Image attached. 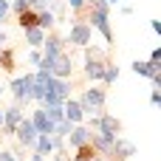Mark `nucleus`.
<instances>
[{
  "instance_id": "1",
  "label": "nucleus",
  "mask_w": 161,
  "mask_h": 161,
  "mask_svg": "<svg viewBox=\"0 0 161 161\" xmlns=\"http://www.w3.org/2000/svg\"><path fill=\"white\" fill-rule=\"evenodd\" d=\"M85 116H99L105 113V102H108V91L105 88H85V93L76 99Z\"/></svg>"
},
{
  "instance_id": "2",
  "label": "nucleus",
  "mask_w": 161,
  "mask_h": 161,
  "mask_svg": "<svg viewBox=\"0 0 161 161\" xmlns=\"http://www.w3.org/2000/svg\"><path fill=\"white\" fill-rule=\"evenodd\" d=\"M65 99H71V85H68V79H54V76H48V82H45V96H42L40 108L62 105Z\"/></svg>"
},
{
  "instance_id": "3",
  "label": "nucleus",
  "mask_w": 161,
  "mask_h": 161,
  "mask_svg": "<svg viewBox=\"0 0 161 161\" xmlns=\"http://www.w3.org/2000/svg\"><path fill=\"white\" fill-rule=\"evenodd\" d=\"M110 65V59L105 57V51H99V48H85V76L88 79H93V82H102V74H105V68Z\"/></svg>"
},
{
  "instance_id": "4",
  "label": "nucleus",
  "mask_w": 161,
  "mask_h": 161,
  "mask_svg": "<svg viewBox=\"0 0 161 161\" xmlns=\"http://www.w3.org/2000/svg\"><path fill=\"white\" fill-rule=\"evenodd\" d=\"M91 37H93V28L85 23V20H74L71 23V28H68V37H65V45L71 42V45H76V48H88L91 45Z\"/></svg>"
},
{
  "instance_id": "5",
  "label": "nucleus",
  "mask_w": 161,
  "mask_h": 161,
  "mask_svg": "<svg viewBox=\"0 0 161 161\" xmlns=\"http://www.w3.org/2000/svg\"><path fill=\"white\" fill-rule=\"evenodd\" d=\"M31 85H34L31 74L11 79V96H14V105H20V108H23V105H28V102H31Z\"/></svg>"
},
{
  "instance_id": "6",
  "label": "nucleus",
  "mask_w": 161,
  "mask_h": 161,
  "mask_svg": "<svg viewBox=\"0 0 161 161\" xmlns=\"http://www.w3.org/2000/svg\"><path fill=\"white\" fill-rule=\"evenodd\" d=\"M96 133L99 136H105V139H119L122 136V122L113 116V113H99V127H96Z\"/></svg>"
},
{
  "instance_id": "7",
  "label": "nucleus",
  "mask_w": 161,
  "mask_h": 161,
  "mask_svg": "<svg viewBox=\"0 0 161 161\" xmlns=\"http://www.w3.org/2000/svg\"><path fill=\"white\" fill-rule=\"evenodd\" d=\"M65 51V37L59 31H45V40H42V57H59Z\"/></svg>"
},
{
  "instance_id": "8",
  "label": "nucleus",
  "mask_w": 161,
  "mask_h": 161,
  "mask_svg": "<svg viewBox=\"0 0 161 161\" xmlns=\"http://www.w3.org/2000/svg\"><path fill=\"white\" fill-rule=\"evenodd\" d=\"M23 108L20 105H11V108H6L3 110V127H0V133L3 136H14V130H17V125L23 122Z\"/></svg>"
},
{
  "instance_id": "9",
  "label": "nucleus",
  "mask_w": 161,
  "mask_h": 161,
  "mask_svg": "<svg viewBox=\"0 0 161 161\" xmlns=\"http://www.w3.org/2000/svg\"><path fill=\"white\" fill-rule=\"evenodd\" d=\"M14 136H17V142H20V147H23V150H34V142H37V130H34V125L28 122V116H23V122L17 125Z\"/></svg>"
},
{
  "instance_id": "10",
  "label": "nucleus",
  "mask_w": 161,
  "mask_h": 161,
  "mask_svg": "<svg viewBox=\"0 0 161 161\" xmlns=\"http://www.w3.org/2000/svg\"><path fill=\"white\" fill-rule=\"evenodd\" d=\"M133 156H136V144L127 142L125 136H119V139L113 142V147H110V158L108 161H130Z\"/></svg>"
},
{
  "instance_id": "11",
  "label": "nucleus",
  "mask_w": 161,
  "mask_h": 161,
  "mask_svg": "<svg viewBox=\"0 0 161 161\" xmlns=\"http://www.w3.org/2000/svg\"><path fill=\"white\" fill-rule=\"evenodd\" d=\"M74 74V57L68 51H62L59 57H54V65H51V76L54 79H68Z\"/></svg>"
},
{
  "instance_id": "12",
  "label": "nucleus",
  "mask_w": 161,
  "mask_h": 161,
  "mask_svg": "<svg viewBox=\"0 0 161 161\" xmlns=\"http://www.w3.org/2000/svg\"><path fill=\"white\" fill-rule=\"evenodd\" d=\"M28 122L34 125L37 136H51V133H54V125L48 122V116H45V110H42V108H37V110L28 116Z\"/></svg>"
},
{
  "instance_id": "13",
  "label": "nucleus",
  "mask_w": 161,
  "mask_h": 161,
  "mask_svg": "<svg viewBox=\"0 0 161 161\" xmlns=\"http://www.w3.org/2000/svg\"><path fill=\"white\" fill-rule=\"evenodd\" d=\"M65 144L68 147H85V144H91V130L85 127V125H74V130L68 133V139H65Z\"/></svg>"
},
{
  "instance_id": "14",
  "label": "nucleus",
  "mask_w": 161,
  "mask_h": 161,
  "mask_svg": "<svg viewBox=\"0 0 161 161\" xmlns=\"http://www.w3.org/2000/svg\"><path fill=\"white\" fill-rule=\"evenodd\" d=\"M62 113H65V122H71V125H82L85 122V113H82L76 99H65L62 102Z\"/></svg>"
},
{
  "instance_id": "15",
  "label": "nucleus",
  "mask_w": 161,
  "mask_h": 161,
  "mask_svg": "<svg viewBox=\"0 0 161 161\" xmlns=\"http://www.w3.org/2000/svg\"><path fill=\"white\" fill-rule=\"evenodd\" d=\"M130 68H133V74H139V76H147V79H153L156 74H161V65H153V62H147V59H136Z\"/></svg>"
},
{
  "instance_id": "16",
  "label": "nucleus",
  "mask_w": 161,
  "mask_h": 161,
  "mask_svg": "<svg viewBox=\"0 0 161 161\" xmlns=\"http://www.w3.org/2000/svg\"><path fill=\"white\" fill-rule=\"evenodd\" d=\"M14 65H17V54H14V48H0V68H3L6 74H11Z\"/></svg>"
},
{
  "instance_id": "17",
  "label": "nucleus",
  "mask_w": 161,
  "mask_h": 161,
  "mask_svg": "<svg viewBox=\"0 0 161 161\" xmlns=\"http://www.w3.org/2000/svg\"><path fill=\"white\" fill-rule=\"evenodd\" d=\"M31 153H40L42 158L45 156H54V144H51V136H37V142H34V150Z\"/></svg>"
},
{
  "instance_id": "18",
  "label": "nucleus",
  "mask_w": 161,
  "mask_h": 161,
  "mask_svg": "<svg viewBox=\"0 0 161 161\" xmlns=\"http://www.w3.org/2000/svg\"><path fill=\"white\" fill-rule=\"evenodd\" d=\"M17 25L23 28V31H28V28H37V11H23V14H17Z\"/></svg>"
},
{
  "instance_id": "19",
  "label": "nucleus",
  "mask_w": 161,
  "mask_h": 161,
  "mask_svg": "<svg viewBox=\"0 0 161 161\" xmlns=\"http://www.w3.org/2000/svg\"><path fill=\"white\" fill-rule=\"evenodd\" d=\"M54 23H57V17L51 14V8H48V11H37V28H42V31H54Z\"/></svg>"
},
{
  "instance_id": "20",
  "label": "nucleus",
  "mask_w": 161,
  "mask_h": 161,
  "mask_svg": "<svg viewBox=\"0 0 161 161\" xmlns=\"http://www.w3.org/2000/svg\"><path fill=\"white\" fill-rule=\"evenodd\" d=\"M42 40H45V31H42V28H28V31H25V42H28L34 51L42 45Z\"/></svg>"
},
{
  "instance_id": "21",
  "label": "nucleus",
  "mask_w": 161,
  "mask_h": 161,
  "mask_svg": "<svg viewBox=\"0 0 161 161\" xmlns=\"http://www.w3.org/2000/svg\"><path fill=\"white\" fill-rule=\"evenodd\" d=\"M74 161H102V158L96 156V150H93L91 144H85V147H76V156H74Z\"/></svg>"
},
{
  "instance_id": "22",
  "label": "nucleus",
  "mask_w": 161,
  "mask_h": 161,
  "mask_svg": "<svg viewBox=\"0 0 161 161\" xmlns=\"http://www.w3.org/2000/svg\"><path fill=\"white\" fill-rule=\"evenodd\" d=\"M42 110H45V116H48V122H51V125H57V122H62V119H65L62 105H51V108H42Z\"/></svg>"
},
{
  "instance_id": "23",
  "label": "nucleus",
  "mask_w": 161,
  "mask_h": 161,
  "mask_svg": "<svg viewBox=\"0 0 161 161\" xmlns=\"http://www.w3.org/2000/svg\"><path fill=\"white\" fill-rule=\"evenodd\" d=\"M71 130H74V125L62 119V122H57V125H54V133H51V136H54V139H68V133H71Z\"/></svg>"
},
{
  "instance_id": "24",
  "label": "nucleus",
  "mask_w": 161,
  "mask_h": 161,
  "mask_svg": "<svg viewBox=\"0 0 161 161\" xmlns=\"http://www.w3.org/2000/svg\"><path fill=\"white\" fill-rule=\"evenodd\" d=\"M116 79H119V65L110 62V65L105 68V74H102V82H105V85H113Z\"/></svg>"
},
{
  "instance_id": "25",
  "label": "nucleus",
  "mask_w": 161,
  "mask_h": 161,
  "mask_svg": "<svg viewBox=\"0 0 161 161\" xmlns=\"http://www.w3.org/2000/svg\"><path fill=\"white\" fill-rule=\"evenodd\" d=\"M8 6H11V11H14V14H23V11H28V8H31V3H28V0H14V3H8Z\"/></svg>"
},
{
  "instance_id": "26",
  "label": "nucleus",
  "mask_w": 161,
  "mask_h": 161,
  "mask_svg": "<svg viewBox=\"0 0 161 161\" xmlns=\"http://www.w3.org/2000/svg\"><path fill=\"white\" fill-rule=\"evenodd\" d=\"M31 3V11H48L54 0H28Z\"/></svg>"
},
{
  "instance_id": "27",
  "label": "nucleus",
  "mask_w": 161,
  "mask_h": 161,
  "mask_svg": "<svg viewBox=\"0 0 161 161\" xmlns=\"http://www.w3.org/2000/svg\"><path fill=\"white\" fill-rule=\"evenodd\" d=\"M8 11H11L8 0H0V20H6V17H8Z\"/></svg>"
},
{
  "instance_id": "28",
  "label": "nucleus",
  "mask_w": 161,
  "mask_h": 161,
  "mask_svg": "<svg viewBox=\"0 0 161 161\" xmlns=\"http://www.w3.org/2000/svg\"><path fill=\"white\" fill-rule=\"evenodd\" d=\"M147 62L158 65V62H161V48H153V54H150V59H147Z\"/></svg>"
},
{
  "instance_id": "29",
  "label": "nucleus",
  "mask_w": 161,
  "mask_h": 161,
  "mask_svg": "<svg viewBox=\"0 0 161 161\" xmlns=\"http://www.w3.org/2000/svg\"><path fill=\"white\" fill-rule=\"evenodd\" d=\"M40 59H42V51H31V54H28V62H31V65H37Z\"/></svg>"
},
{
  "instance_id": "30",
  "label": "nucleus",
  "mask_w": 161,
  "mask_h": 161,
  "mask_svg": "<svg viewBox=\"0 0 161 161\" xmlns=\"http://www.w3.org/2000/svg\"><path fill=\"white\" fill-rule=\"evenodd\" d=\"M150 102H153V105H161V91H156V88H153V93H150Z\"/></svg>"
},
{
  "instance_id": "31",
  "label": "nucleus",
  "mask_w": 161,
  "mask_h": 161,
  "mask_svg": "<svg viewBox=\"0 0 161 161\" xmlns=\"http://www.w3.org/2000/svg\"><path fill=\"white\" fill-rule=\"evenodd\" d=\"M150 28H153L156 34H161V23H158V20H150Z\"/></svg>"
},
{
  "instance_id": "32",
  "label": "nucleus",
  "mask_w": 161,
  "mask_h": 161,
  "mask_svg": "<svg viewBox=\"0 0 161 161\" xmlns=\"http://www.w3.org/2000/svg\"><path fill=\"white\" fill-rule=\"evenodd\" d=\"M31 161H45V158H42L40 153H31Z\"/></svg>"
},
{
  "instance_id": "33",
  "label": "nucleus",
  "mask_w": 161,
  "mask_h": 161,
  "mask_svg": "<svg viewBox=\"0 0 161 161\" xmlns=\"http://www.w3.org/2000/svg\"><path fill=\"white\" fill-rule=\"evenodd\" d=\"M3 42H6V34H3V28H0V48H3Z\"/></svg>"
},
{
  "instance_id": "34",
  "label": "nucleus",
  "mask_w": 161,
  "mask_h": 161,
  "mask_svg": "<svg viewBox=\"0 0 161 161\" xmlns=\"http://www.w3.org/2000/svg\"><path fill=\"white\" fill-rule=\"evenodd\" d=\"M0 127H3V108H0Z\"/></svg>"
},
{
  "instance_id": "35",
  "label": "nucleus",
  "mask_w": 161,
  "mask_h": 161,
  "mask_svg": "<svg viewBox=\"0 0 161 161\" xmlns=\"http://www.w3.org/2000/svg\"><path fill=\"white\" fill-rule=\"evenodd\" d=\"M105 3H108V6H110V3H119V0H105Z\"/></svg>"
},
{
  "instance_id": "36",
  "label": "nucleus",
  "mask_w": 161,
  "mask_h": 161,
  "mask_svg": "<svg viewBox=\"0 0 161 161\" xmlns=\"http://www.w3.org/2000/svg\"><path fill=\"white\" fill-rule=\"evenodd\" d=\"M0 102H3V88H0Z\"/></svg>"
},
{
  "instance_id": "37",
  "label": "nucleus",
  "mask_w": 161,
  "mask_h": 161,
  "mask_svg": "<svg viewBox=\"0 0 161 161\" xmlns=\"http://www.w3.org/2000/svg\"><path fill=\"white\" fill-rule=\"evenodd\" d=\"M0 144H3V133H0Z\"/></svg>"
},
{
  "instance_id": "38",
  "label": "nucleus",
  "mask_w": 161,
  "mask_h": 161,
  "mask_svg": "<svg viewBox=\"0 0 161 161\" xmlns=\"http://www.w3.org/2000/svg\"><path fill=\"white\" fill-rule=\"evenodd\" d=\"M54 161H65V158H54Z\"/></svg>"
}]
</instances>
